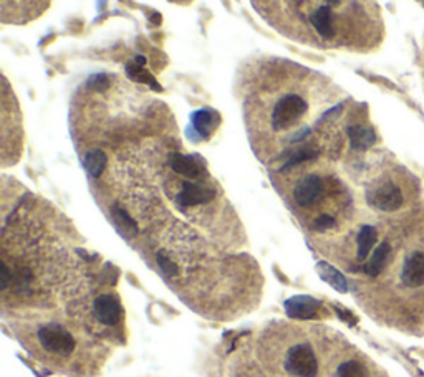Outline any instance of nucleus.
Here are the masks:
<instances>
[{"label":"nucleus","instance_id":"1","mask_svg":"<svg viewBox=\"0 0 424 377\" xmlns=\"http://www.w3.org/2000/svg\"><path fill=\"white\" fill-rule=\"evenodd\" d=\"M37 336L40 346L52 354L68 356L77 348V341H75L72 333L67 328H63L62 324L48 323L40 326Z\"/></svg>","mask_w":424,"mask_h":377},{"label":"nucleus","instance_id":"2","mask_svg":"<svg viewBox=\"0 0 424 377\" xmlns=\"http://www.w3.org/2000/svg\"><path fill=\"white\" fill-rule=\"evenodd\" d=\"M307 113V102L300 94L290 93L277 102L272 113V128L274 131H285L294 126Z\"/></svg>","mask_w":424,"mask_h":377},{"label":"nucleus","instance_id":"3","mask_svg":"<svg viewBox=\"0 0 424 377\" xmlns=\"http://www.w3.org/2000/svg\"><path fill=\"white\" fill-rule=\"evenodd\" d=\"M287 373L294 377H317L318 363L314 349L309 344H295L287 353Z\"/></svg>","mask_w":424,"mask_h":377},{"label":"nucleus","instance_id":"4","mask_svg":"<svg viewBox=\"0 0 424 377\" xmlns=\"http://www.w3.org/2000/svg\"><path fill=\"white\" fill-rule=\"evenodd\" d=\"M366 200L373 209L381 210V212H396L405 202L401 189L393 182H383L371 189L366 194Z\"/></svg>","mask_w":424,"mask_h":377},{"label":"nucleus","instance_id":"5","mask_svg":"<svg viewBox=\"0 0 424 377\" xmlns=\"http://www.w3.org/2000/svg\"><path fill=\"white\" fill-rule=\"evenodd\" d=\"M214 199V190L209 185L201 182H184L181 192L176 195V204L179 207H196V205L209 204Z\"/></svg>","mask_w":424,"mask_h":377},{"label":"nucleus","instance_id":"6","mask_svg":"<svg viewBox=\"0 0 424 377\" xmlns=\"http://www.w3.org/2000/svg\"><path fill=\"white\" fill-rule=\"evenodd\" d=\"M168 164L176 174L184 175L188 179H199L206 174V163L199 155H184L179 153H173L169 154Z\"/></svg>","mask_w":424,"mask_h":377},{"label":"nucleus","instance_id":"7","mask_svg":"<svg viewBox=\"0 0 424 377\" xmlns=\"http://www.w3.org/2000/svg\"><path fill=\"white\" fill-rule=\"evenodd\" d=\"M219 124V118L211 109H199L191 114V124L186 133H188L191 141H203L208 139Z\"/></svg>","mask_w":424,"mask_h":377},{"label":"nucleus","instance_id":"8","mask_svg":"<svg viewBox=\"0 0 424 377\" xmlns=\"http://www.w3.org/2000/svg\"><path fill=\"white\" fill-rule=\"evenodd\" d=\"M93 315L100 323L116 326L121 318V303L113 295H100L93 303Z\"/></svg>","mask_w":424,"mask_h":377},{"label":"nucleus","instance_id":"9","mask_svg":"<svg viewBox=\"0 0 424 377\" xmlns=\"http://www.w3.org/2000/svg\"><path fill=\"white\" fill-rule=\"evenodd\" d=\"M287 315L295 319H312L315 318L318 310H320V301L312 298L309 295L292 296L284 303Z\"/></svg>","mask_w":424,"mask_h":377},{"label":"nucleus","instance_id":"10","mask_svg":"<svg viewBox=\"0 0 424 377\" xmlns=\"http://www.w3.org/2000/svg\"><path fill=\"white\" fill-rule=\"evenodd\" d=\"M401 281L408 288H420L424 285V253L415 251L406 256L401 270Z\"/></svg>","mask_w":424,"mask_h":377},{"label":"nucleus","instance_id":"11","mask_svg":"<svg viewBox=\"0 0 424 377\" xmlns=\"http://www.w3.org/2000/svg\"><path fill=\"white\" fill-rule=\"evenodd\" d=\"M322 190H323L322 179L315 174H310L295 185L294 199L300 207H310V205L320 197Z\"/></svg>","mask_w":424,"mask_h":377},{"label":"nucleus","instance_id":"12","mask_svg":"<svg viewBox=\"0 0 424 377\" xmlns=\"http://www.w3.org/2000/svg\"><path fill=\"white\" fill-rule=\"evenodd\" d=\"M391 258V245L388 242H383L378 245L375 251L371 253V258L366 261L363 266V271L370 276H378L383 270L386 268V265L390 263Z\"/></svg>","mask_w":424,"mask_h":377},{"label":"nucleus","instance_id":"13","mask_svg":"<svg viewBox=\"0 0 424 377\" xmlns=\"http://www.w3.org/2000/svg\"><path fill=\"white\" fill-rule=\"evenodd\" d=\"M346 134H348V139H350L351 149L355 151H366L376 143L375 131L371 128H365V126H360V124L350 126V128L346 129Z\"/></svg>","mask_w":424,"mask_h":377},{"label":"nucleus","instance_id":"14","mask_svg":"<svg viewBox=\"0 0 424 377\" xmlns=\"http://www.w3.org/2000/svg\"><path fill=\"white\" fill-rule=\"evenodd\" d=\"M317 270L320 278L330 285L333 290H336L338 293H348V281L341 271H338L335 266L327 263V261H318Z\"/></svg>","mask_w":424,"mask_h":377},{"label":"nucleus","instance_id":"15","mask_svg":"<svg viewBox=\"0 0 424 377\" xmlns=\"http://www.w3.org/2000/svg\"><path fill=\"white\" fill-rule=\"evenodd\" d=\"M376 240H378L376 229L371 227V225H363L356 237V258L360 261L366 260L368 255L371 253L373 247L376 245Z\"/></svg>","mask_w":424,"mask_h":377},{"label":"nucleus","instance_id":"16","mask_svg":"<svg viewBox=\"0 0 424 377\" xmlns=\"http://www.w3.org/2000/svg\"><path fill=\"white\" fill-rule=\"evenodd\" d=\"M144 65H146V58L136 57L134 60H131V62H128V65H126V75H128L131 80L149 84V87L154 88L156 92H161V87L156 83V80L151 77L148 72H144L143 70Z\"/></svg>","mask_w":424,"mask_h":377},{"label":"nucleus","instance_id":"17","mask_svg":"<svg viewBox=\"0 0 424 377\" xmlns=\"http://www.w3.org/2000/svg\"><path fill=\"white\" fill-rule=\"evenodd\" d=\"M310 22H312V25H314V28L317 30L318 35H322L323 38H332L333 37L330 7L323 5V7L315 10V13L310 17Z\"/></svg>","mask_w":424,"mask_h":377},{"label":"nucleus","instance_id":"18","mask_svg":"<svg viewBox=\"0 0 424 377\" xmlns=\"http://www.w3.org/2000/svg\"><path fill=\"white\" fill-rule=\"evenodd\" d=\"M83 164L92 177H100L106 168V154L102 149H92L85 155Z\"/></svg>","mask_w":424,"mask_h":377},{"label":"nucleus","instance_id":"19","mask_svg":"<svg viewBox=\"0 0 424 377\" xmlns=\"http://www.w3.org/2000/svg\"><path fill=\"white\" fill-rule=\"evenodd\" d=\"M113 220L115 224L118 225V229L128 237H133V235L138 234V225L133 219L129 217L128 212L120 207H113Z\"/></svg>","mask_w":424,"mask_h":377},{"label":"nucleus","instance_id":"20","mask_svg":"<svg viewBox=\"0 0 424 377\" xmlns=\"http://www.w3.org/2000/svg\"><path fill=\"white\" fill-rule=\"evenodd\" d=\"M335 377H370L365 366L358 361H345L338 366Z\"/></svg>","mask_w":424,"mask_h":377},{"label":"nucleus","instance_id":"21","mask_svg":"<svg viewBox=\"0 0 424 377\" xmlns=\"http://www.w3.org/2000/svg\"><path fill=\"white\" fill-rule=\"evenodd\" d=\"M317 155H318V153L315 149H300V151H297V153H294L290 155L289 160H287V163L284 164V168H282V170H289L290 168H295L297 164L305 163V160L315 159Z\"/></svg>","mask_w":424,"mask_h":377},{"label":"nucleus","instance_id":"22","mask_svg":"<svg viewBox=\"0 0 424 377\" xmlns=\"http://www.w3.org/2000/svg\"><path fill=\"white\" fill-rule=\"evenodd\" d=\"M156 261H158L159 270L163 271L164 275H168V276H176V275L179 273L178 265H176L174 261L169 258V256H168V253H166V251L161 250L159 253H158V258H156Z\"/></svg>","mask_w":424,"mask_h":377},{"label":"nucleus","instance_id":"23","mask_svg":"<svg viewBox=\"0 0 424 377\" xmlns=\"http://www.w3.org/2000/svg\"><path fill=\"white\" fill-rule=\"evenodd\" d=\"M108 84L110 80L106 75H95V77L88 80V87L95 89V92H105V89L108 88Z\"/></svg>","mask_w":424,"mask_h":377},{"label":"nucleus","instance_id":"24","mask_svg":"<svg viewBox=\"0 0 424 377\" xmlns=\"http://www.w3.org/2000/svg\"><path fill=\"white\" fill-rule=\"evenodd\" d=\"M333 225H335V219L332 217V215H318V217L315 219V222H314V227L317 229V230H320V232H323V230H328V229H332Z\"/></svg>","mask_w":424,"mask_h":377},{"label":"nucleus","instance_id":"25","mask_svg":"<svg viewBox=\"0 0 424 377\" xmlns=\"http://www.w3.org/2000/svg\"><path fill=\"white\" fill-rule=\"evenodd\" d=\"M335 311H336L338 318H340L341 321H345V323H348L350 326H355L358 323V318L355 315H351V311L338 308V306H335Z\"/></svg>","mask_w":424,"mask_h":377},{"label":"nucleus","instance_id":"26","mask_svg":"<svg viewBox=\"0 0 424 377\" xmlns=\"http://www.w3.org/2000/svg\"><path fill=\"white\" fill-rule=\"evenodd\" d=\"M12 273H10V270H9V266H7V263H2V281H0V285H2V290L5 291L9 288L10 285H12Z\"/></svg>","mask_w":424,"mask_h":377},{"label":"nucleus","instance_id":"27","mask_svg":"<svg viewBox=\"0 0 424 377\" xmlns=\"http://www.w3.org/2000/svg\"><path fill=\"white\" fill-rule=\"evenodd\" d=\"M310 134V129L309 128H305V129H300L299 133H297L294 138H292V141H294V143H297V141H302V139H305L307 136Z\"/></svg>","mask_w":424,"mask_h":377},{"label":"nucleus","instance_id":"28","mask_svg":"<svg viewBox=\"0 0 424 377\" xmlns=\"http://www.w3.org/2000/svg\"><path fill=\"white\" fill-rule=\"evenodd\" d=\"M333 2H338V0H333Z\"/></svg>","mask_w":424,"mask_h":377},{"label":"nucleus","instance_id":"29","mask_svg":"<svg viewBox=\"0 0 424 377\" xmlns=\"http://www.w3.org/2000/svg\"><path fill=\"white\" fill-rule=\"evenodd\" d=\"M423 5H424V0H423Z\"/></svg>","mask_w":424,"mask_h":377}]
</instances>
